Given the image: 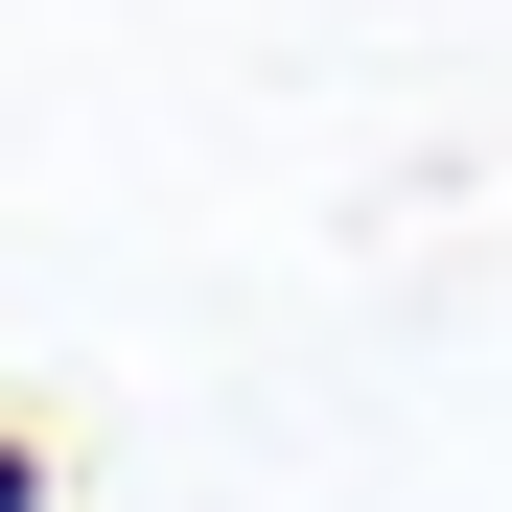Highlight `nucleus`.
Returning <instances> with one entry per match:
<instances>
[{
    "label": "nucleus",
    "mask_w": 512,
    "mask_h": 512,
    "mask_svg": "<svg viewBox=\"0 0 512 512\" xmlns=\"http://www.w3.org/2000/svg\"><path fill=\"white\" fill-rule=\"evenodd\" d=\"M0 512H24V443H0Z\"/></svg>",
    "instance_id": "f257e3e1"
}]
</instances>
